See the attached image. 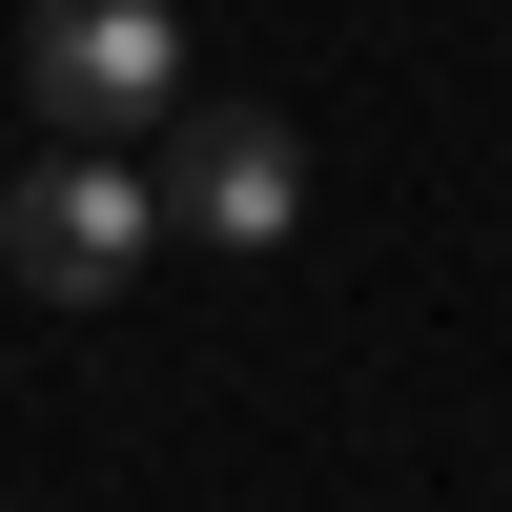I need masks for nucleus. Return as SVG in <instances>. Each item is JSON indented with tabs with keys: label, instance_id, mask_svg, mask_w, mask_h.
I'll use <instances>...</instances> for the list:
<instances>
[{
	"label": "nucleus",
	"instance_id": "1",
	"mask_svg": "<svg viewBox=\"0 0 512 512\" xmlns=\"http://www.w3.org/2000/svg\"><path fill=\"white\" fill-rule=\"evenodd\" d=\"M21 82L62 144H123V123H185V0H41Z\"/></svg>",
	"mask_w": 512,
	"mask_h": 512
},
{
	"label": "nucleus",
	"instance_id": "2",
	"mask_svg": "<svg viewBox=\"0 0 512 512\" xmlns=\"http://www.w3.org/2000/svg\"><path fill=\"white\" fill-rule=\"evenodd\" d=\"M144 226H164V185H123V144H62L41 185H0V267H21L41 308L144 287Z\"/></svg>",
	"mask_w": 512,
	"mask_h": 512
},
{
	"label": "nucleus",
	"instance_id": "3",
	"mask_svg": "<svg viewBox=\"0 0 512 512\" xmlns=\"http://www.w3.org/2000/svg\"><path fill=\"white\" fill-rule=\"evenodd\" d=\"M164 226H205L226 267L287 246V226H308V144H287L267 103H185V123H164Z\"/></svg>",
	"mask_w": 512,
	"mask_h": 512
}]
</instances>
